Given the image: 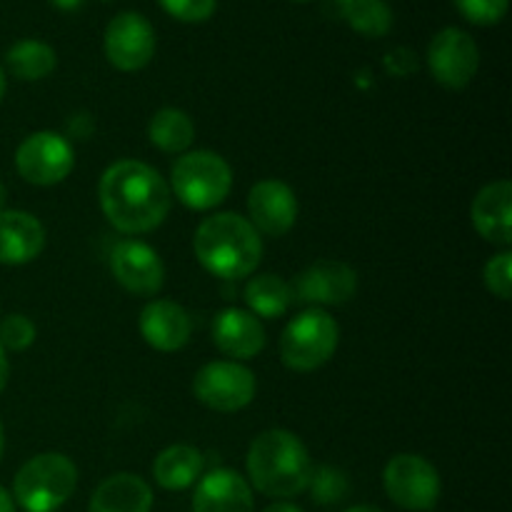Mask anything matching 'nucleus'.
<instances>
[{
	"label": "nucleus",
	"mask_w": 512,
	"mask_h": 512,
	"mask_svg": "<svg viewBox=\"0 0 512 512\" xmlns=\"http://www.w3.org/2000/svg\"><path fill=\"white\" fill-rule=\"evenodd\" d=\"M100 210L115 230L143 235L160 228L170 213L173 193L153 165L140 160H118L100 175Z\"/></svg>",
	"instance_id": "nucleus-1"
},
{
	"label": "nucleus",
	"mask_w": 512,
	"mask_h": 512,
	"mask_svg": "<svg viewBox=\"0 0 512 512\" xmlns=\"http://www.w3.org/2000/svg\"><path fill=\"white\" fill-rule=\"evenodd\" d=\"M248 483L258 493L268 498H298L308 490L313 460L308 448L295 433L283 428H273L260 433L250 443L248 458Z\"/></svg>",
	"instance_id": "nucleus-2"
},
{
	"label": "nucleus",
	"mask_w": 512,
	"mask_h": 512,
	"mask_svg": "<svg viewBox=\"0 0 512 512\" xmlns=\"http://www.w3.org/2000/svg\"><path fill=\"white\" fill-rule=\"evenodd\" d=\"M198 263L220 280H243L263 258L260 233L238 213H215L198 225L193 238Z\"/></svg>",
	"instance_id": "nucleus-3"
},
{
	"label": "nucleus",
	"mask_w": 512,
	"mask_h": 512,
	"mask_svg": "<svg viewBox=\"0 0 512 512\" xmlns=\"http://www.w3.org/2000/svg\"><path fill=\"white\" fill-rule=\"evenodd\" d=\"M78 468L63 453H40L23 463L13 480V500L25 512H55L75 493Z\"/></svg>",
	"instance_id": "nucleus-4"
},
{
	"label": "nucleus",
	"mask_w": 512,
	"mask_h": 512,
	"mask_svg": "<svg viewBox=\"0 0 512 512\" xmlns=\"http://www.w3.org/2000/svg\"><path fill=\"white\" fill-rule=\"evenodd\" d=\"M233 190V168L213 150H188L170 168V193L190 210H213Z\"/></svg>",
	"instance_id": "nucleus-5"
},
{
	"label": "nucleus",
	"mask_w": 512,
	"mask_h": 512,
	"mask_svg": "<svg viewBox=\"0 0 512 512\" xmlns=\"http://www.w3.org/2000/svg\"><path fill=\"white\" fill-rule=\"evenodd\" d=\"M340 328L325 310L308 308L295 315L280 335V360L293 373H313L335 355Z\"/></svg>",
	"instance_id": "nucleus-6"
},
{
	"label": "nucleus",
	"mask_w": 512,
	"mask_h": 512,
	"mask_svg": "<svg viewBox=\"0 0 512 512\" xmlns=\"http://www.w3.org/2000/svg\"><path fill=\"white\" fill-rule=\"evenodd\" d=\"M383 488L398 508L410 512H428L438 505L440 473L430 460L415 453H400L388 460L383 470Z\"/></svg>",
	"instance_id": "nucleus-7"
},
{
	"label": "nucleus",
	"mask_w": 512,
	"mask_h": 512,
	"mask_svg": "<svg viewBox=\"0 0 512 512\" xmlns=\"http://www.w3.org/2000/svg\"><path fill=\"white\" fill-rule=\"evenodd\" d=\"M258 393L253 370L235 360H213L193 378V395L200 405L215 413H238L248 408Z\"/></svg>",
	"instance_id": "nucleus-8"
},
{
	"label": "nucleus",
	"mask_w": 512,
	"mask_h": 512,
	"mask_svg": "<svg viewBox=\"0 0 512 512\" xmlns=\"http://www.w3.org/2000/svg\"><path fill=\"white\" fill-rule=\"evenodd\" d=\"M75 150L65 135L53 130H40L28 135L15 150V170L30 185L50 188L73 173Z\"/></svg>",
	"instance_id": "nucleus-9"
},
{
	"label": "nucleus",
	"mask_w": 512,
	"mask_h": 512,
	"mask_svg": "<svg viewBox=\"0 0 512 512\" xmlns=\"http://www.w3.org/2000/svg\"><path fill=\"white\" fill-rule=\"evenodd\" d=\"M428 70L448 90H463L480 68V50L473 35L460 28H443L428 45Z\"/></svg>",
	"instance_id": "nucleus-10"
},
{
	"label": "nucleus",
	"mask_w": 512,
	"mask_h": 512,
	"mask_svg": "<svg viewBox=\"0 0 512 512\" xmlns=\"http://www.w3.org/2000/svg\"><path fill=\"white\" fill-rule=\"evenodd\" d=\"M105 58L123 73L143 70L155 55V30L145 15L125 10L108 23L103 35Z\"/></svg>",
	"instance_id": "nucleus-11"
},
{
	"label": "nucleus",
	"mask_w": 512,
	"mask_h": 512,
	"mask_svg": "<svg viewBox=\"0 0 512 512\" xmlns=\"http://www.w3.org/2000/svg\"><path fill=\"white\" fill-rule=\"evenodd\" d=\"M290 288H293L295 300L323 310L353 300L358 290V273L340 260H315L308 268L300 270Z\"/></svg>",
	"instance_id": "nucleus-12"
},
{
	"label": "nucleus",
	"mask_w": 512,
	"mask_h": 512,
	"mask_svg": "<svg viewBox=\"0 0 512 512\" xmlns=\"http://www.w3.org/2000/svg\"><path fill=\"white\" fill-rule=\"evenodd\" d=\"M110 273L128 293L158 295L165 283V265L158 250L150 248L143 240H120L110 253Z\"/></svg>",
	"instance_id": "nucleus-13"
},
{
	"label": "nucleus",
	"mask_w": 512,
	"mask_h": 512,
	"mask_svg": "<svg viewBox=\"0 0 512 512\" xmlns=\"http://www.w3.org/2000/svg\"><path fill=\"white\" fill-rule=\"evenodd\" d=\"M298 195L288 183L265 178L248 193V223L268 238H283L298 223Z\"/></svg>",
	"instance_id": "nucleus-14"
},
{
	"label": "nucleus",
	"mask_w": 512,
	"mask_h": 512,
	"mask_svg": "<svg viewBox=\"0 0 512 512\" xmlns=\"http://www.w3.org/2000/svg\"><path fill=\"white\" fill-rule=\"evenodd\" d=\"M140 335L145 343L160 353H175L185 348L193 335V320L188 310L175 300H150L140 310Z\"/></svg>",
	"instance_id": "nucleus-15"
},
{
	"label": "nucleus",
	"mask_w": 512,
	"mask_h": 512,
	"mask_svg": "<svg viewBox=\"0 0 512 512\" xmlns=\"http://www.w3.org/2000/svg\"><path fill=\"white\" fill-rule=\"evenodd\" d=\"M213 343L225 358L250 360L263 353L265 328L250 310L225 308L213 320Z\"/></svg>",
	"instance_id": "nucleus-16"
},
{
	"label": "nucleus",
	"mask_w": 512,
	"mask_h": 512,
	"mask_svg": "<svg viewBox=\"0 0 512 512\" xmlns=\"http://www.w3.org/2000/svg\"><path fill=\"white\" fill-rule=\"evenodd\" d=\"M470 218L478 235L488 243L510 248L512 245V183L495 180L488 183L470 205Z\"/></svg>",
	"instance_id": "nucleus-17"
},
{
	"label": "nucleus",
	"mask_w": 512,
	"mask_h": 512,
	"mask_svg": "<svg viewBox=\"0 0 512 512\" xmlns=\"http://www.w3.org/2000/svg\"><path fill=\"white\" fill-rule=\"evenodd\" d=\"M253 488L240 473L215 468L198 480L193 512H253Z\"/></svg>",
	"instance_id": "nucleus-18"
},
{
	"label": "nucleus",
	"mask_w": 512,
	"mask_h": 512,
	"mask_svg": "<svg viewBox=\"0 0 512 512\" xmlns=\"http://www.w3.org/2000/svg\"><path fill=\"white\" fill-rule=\"evenodd\" d=\"M45 228L25 210H0V265H28L43 253Z\"/></svg>",
	"instance_id": "nucleus-19"
},
{
	"label": "nucleus",
	"mask_w": 512,
	"mask_h": 512,
	"mask_svg": "<svg viewBox=\"0 0 512 512\" xmlns=\"http://www.w3.org/2000/svg\"><path fill=\"white\" fill-rule=\"evenodd\" d=\"M153 490L140 475L115 473L95 488L90 512H150Z\"/></svg>",
	"instance_id": "nucleus-20"
},
{
	"label": "nucleus",
	"mask_w": 512,
	"mask_h": 512,
	"mask_svg": "<svg viewBox=\"0 0 512 512\" xmlns=\"http://www.w3.org/2000/svg\"><path fill=\"white\" fill-rule=\"evenodd\" d=\"M205 468V458L193 445H170L155 458L153 478L163 490H188L200 480Z\"/></svg>",
	"instance_id": "nucleus-21"
},
{
	"label": "nucleus",
	"mask_w": 512,
	"mask_h": 512,
	"mask_svg": "<svg viewBox=\"0 0 512 512\" xmlns=\"http://www.w3.org/2000/svg\"><path fill=\"white\" fill-rule=\"evenodd\" d=\"M293 300V288L280 275H255L245 285V303H248L250 313L255 318H283L290 310V305H293Z\"/></svg>",
	"instance_id": "nucleus-22"
},
{
	"label": "nucleus",
	"mask_w": 512,
	"mask_h": 512,
	"mask_svg": "<svg viewBox=\"0 0 512 512\" xmlns=\"http://www.w3.org/2000/svg\"><path fill=\"white\" fill-rule=\"evenodd\" d=\"M148 140L163 153H188L195 140L193 118L180 108H160L148 123Z\"/></svg>",
	"instance_id": "nucleus-23"
},
{
	"label": "nucleus",
	"mask_w": 512,
	"mask_h": 512,
	"mask_svg": "<svg viewBox=\"0 0 512 512\" xmlns=\"http://www.w3.org/2000/svg\"><path fill=\"white\" fill-rule=\"evenodd\" d=\"M5 68L13 73V78L33 83V80H43L58 68V55L48 43L35 38L18 40L5 53Z\"/></svg>",
	"instance_id": "nucleus-24"
},
{
	"label": "nucleus",
	"mask_w": 512,
	"mask_h": 512,
	"mask_svg": "<svg viewBox=\"0 0 512 512\" xmlns=\"http://www.w3.org/2000/svg\"><path fill=\"white\" fill-rule=\"evenodd\" d=\"M340 20L365 38H383L393 28V10L385 0H345Z\"/></svg>",
	"instance_id": "nucleus-25"
},
{
	"label": "nucleus",
	"mask_w": 512,
	"mask_h": 512,
	"mask_svg": "<svg viewBox=\"0 0 512 512\" xmlns=\"http://www.w3.org/2000/svg\"><path fill=\"white\" fill-rule=\"evenodd\" d=\"M308 493L318 505L343 503L350 493L348 473L335 468V465H318V468H313V473H310Z\"/></svg>",
	"instance_id": "nucleus-26"
},
{
	"label": "nucleus",
	"mask_w": 512,
	"mask_h": 512,
	"mask_svg": "<svg viewBox=\"0 0 512 512\" xmlns=\"http://www.w3.org/2000/svg\"><path fill=\"white\" fill-rule=\"evenodd\" d=\"M38 338V328L33 320L23 313H10L0 320V345L3 350H13V353H23Z\"/></svg>",
	"instance_id": "nucleus-27"
},
{
	"label": "nucleus",
	"mask_w": 512,
	"mask_h": 512,
	"mask_svg": "<svg viewBox=\"0 0 512 512\" xmlns=\"http://www.w3.org/2000/svg\"><path fill=\"white\" fill-rule=\"evenodd\" d=\"M453 3L468 23L480 25V28L498 25L510 8V0H453Z\"/></svg>",
	"instance_id": "nucleus-28"
},
{
	"label": "nucleus",
	"mask_w": 512,
	"mask_h": 512,
	"mask_svg": "<svg viewBox=\"0 0 512 512\" xmlns=\"http://www.w3.org/2000/svg\"><path fill=\"white\" fill-rule=\"evenodd\" d=\"M483 280L488 293H493L495 298L510 300L512 298V253L503 250V253L493 255V258L485 263Z\"/></svg>",
	"instance_id": "nucleus-29"
},
{
	"label": "nucleus",
	"mask_w": 512,
	"mask_h": 512,
	"mask_svg": "<svg viewBox=\"0 0 512 512\" xmlns=\"http://www.w3.org/2000/svg\"><path fill=\"white\" fill-rule=\"evenodd\" d=\"M160 8L180 23H205L213 18L218 0H158Z\"/></svg>",
	"instance_id": "nucleus-30"
},
{
	"label": "nucleus",
	"mask_w": 512,
	"mask_h": 512,
	"mask_svg": "<svg viewBox=\"0 0 512 512\" xmlns=\"http://www.w3.org/2000/svg\"><path fill=\"white\" fill-rule=\"evenodd\" d=\"M385 68H388L393 75L405 78V75H410L418 70V55L408 48H395L385 55Z\"/></svg>",
	"instance_id": "nucleus-31"
},
{
	"label": "nucleus",
	"mask_w": 512,
	"mask_h": 512,
	"mask_svg": "<svg viewBox=\"0 0 512 512\" xmlns=\"http://www.w3.org/2000/svg\"><path fill=\"white\" fill-rule=\"evenodd\" d=\"M8 380H10V360H8V353L3 350V345H0V393L5 390Z\"/></svg>",
	"instance_id": "nucleus-32"
},
{
	"label": "nucleus",
	"mask_w": 512,
	"mask_h": 512,
	"mask_svg": "<svg viewBox=\"0 0 512 512\" xmlns=\"http://www.w3.org/2000/svg\"><path fill=\"white\" fill-rule=\"evenodd\" d=\"M58 10H65V13H73V10L83 8L85 0H50Z\"/></svg>",
	"instance_id": "nucleus-33"
},
{
	"label": "nucleus",
	"mask_w": 512,
	"mask_h": 512,
	"mask_svg": "<svg viewBox=\"0 0 512 512\" xmlns=\"http://www.w3.org/2000/svg\"><path fill=\"white\" fill-rule=\"evenodd\" d=\"M0 512H15V500L8 490L0 485Z\"/></svg>",
	"instance_id": "nucleus-34"
},
{
	"label": "nucleus",
	"mask_w": 512,
	"mask_h": 512,
	"mask_svg": "<svg viewBox=\"0 0 512 512\" xmlns=\"http://www.w3.org/2000/svg\"><path fill=\"white\" fill-rule=\"evenodd\" d=\"M263 512H303L298 508V505L293 503H273L270 508H265Z\"/></svg>",
	"instance_id": "nucleus-35"
},
{
	"label": "nucleus",
	"mask_w": 512,
	"mask_h": 512,
	"mask_svg": "<svg viewBox=\"0 0 512 512\" xmlns=\"http://www.w3.org/2000/svg\"><path fill=\"white\" fill-rule=\"evenodd\" d=\"M5 88H8V80H5V70L0 68V103H3L5 98Z\"/></svg>",
	"instance_id": "nucleus-36"
},
{
	"label": "nucleus",
	"mask_w": 512,
	"mask_h": 512,
	"mask_svg": "<svg viewBox=\"0 0 512 512\" xmlns=\"http://www.w3.org/2000/svg\"><path fill=\"white\" fill-rule=\"evenodd\" d=\"M345 512H383V510L370 508V505H355V508H350V510H345Z\"/></svg>",
	"instance_id": "nucleus-37"
},
{
	"label": "nucleus",
	"mask_w": 512,
	"mask_h": 512,
	"mask_svg": "<svg viewBox=\"0 0 512 512\" xmlns=\"http://www.w3.org/2000/svg\"><path fill=\"white\" fill-rule=\"evenodd\" d=\"M5 200H8V190H5V185L0 183V210H5Z\"/></svg>",
	"instance_id": "nucleus-38"
},
{
	"label": "nucleus",
	"mask_w": 512,
	"mask_h": 512,
	"mask_svg": "<svg viewBox=\"0 0 512 512\" xmlns=\"http://www.w3.org/2000/svg\"><path fill=\"white\" fill-rule=\"evenodd\" d=\"M3 453H5V430L3 425H0V460H3Z\"/></svg>",
	"instance_id": "nucleus-39"
},
{
	"label": "nucleus",
	"mask_w": 512,
	"mask_h": 512,
	"mask_svg": "<svg viewBox=\"0 0 512 512\" xmlns=\"http://www.w3.org/2000/svg\"><path fill=\"white\" fill-rule=\"evenodd\" d=\"M293 3H308V0H293Z\"/></svg>",
	"instance_id": "nucleus-40"
},
{
	"label": "nucleus",
	"mask_w": 512,
	"mask_h": 512,
	"mask_svg": "<svg viewBox=\"0 0 512 512\" xmlns=\"http://www.w3.org/2000/svg\"><path fill=\"white\" fill-rule=\"evenodd\" d=\"M103 3H110V0H103Z\"/></svg>",
	"instance_id": "nucleus-41"
}]
</instances>
